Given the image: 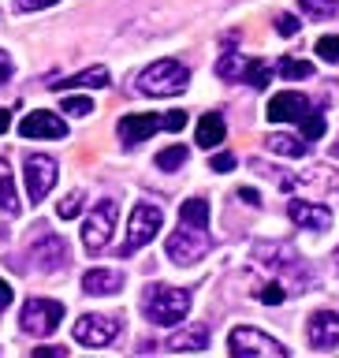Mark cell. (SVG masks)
<instances>
[{
  "mask_svg": "<svg viewBox=\"0 0 339 358\" xmlns=\"http://www.w3.org/2000/svg\"><path fill=\"white\" fill-rule=\"evenodd\" d=\"M190 83V67L183 60H172V56H164V60H157L150 64L145 71L138 75V94L142 97H175V94H183Z\"/></svg>",
  "mask_w": 339,
  "mask_h": 358,
  "instance_id": "cell-1",
  "label": "cell"
},
{
  "mask_svg": "<svg viewBox=\"0 0 339 358\" xmlns=\"http://www.w3.org/2000/svg\"><path fill=\"white\" fill-rule=\"evenodd\" d=\"M257 262H265L276 276H284L291 287H313V276H310V265L298 257V250L291 243H257L254 250Z\"/></svg>",
  "mask_w": 339,
  "mask_h": 358,
  "instance_id": "cell-2",
  "label": "cell"
},
{
  "mask_svg": "<svg viewBox=\"0 0 339 358\" xmlns=\"http://www.w3.org/2000/svg\"><path fill=\"white\" fill-rule=\"evenodd\" d=\"M190 310V291L187 287H168L153 284L145 287V317L153 324H179Z\"/></svg>",
  "mask_w": 339,
  "mask_h": 358,
  "instance_id": "cell-3",
  "label": "cell"
},
{
  "mask_svg": "<svg viewBox=\"0 0 339 358\" xmlns=\"http://www.w3.org/2000/svg\"><path fill=\"white\" fill-rule=\"evenodd\" d=\"M161 224H164L161 206H157V201H138L131 213V220H127V239L120 246V257H131V254H138L145 243H153V235L161 231Z\"/></svg>",
  "mask_w": 339,
  "mask_h": 358,
  "instance_id": "cell-4",
  "label": "cell"
},
{
  "mask_svg": "<svg viewBox=\"0 0 339 358\" xmlns=\"http://www.w3.org/2000/svg\"><path fill=\"white\" fill-rule=\"evenodd\" d=\"M116 217H120V209H116V201H97L94 213L82 220V246H86V254H101V250H108V243H112V231H116Z\"/></svg>",
  "mask_w": 339,
  "mask_h": 358,
  "instance_id": "cell-5",
  "label": "cell"
},
{
  "mask_svg": "<svg viewBox=\"0 0 339 358\" xmlns=\"http://www.w3.org/2000/svg\"><path fill=\"white\" fill-rule=\"evenodd\" d=\"M228 351L231 355H243V358H273L287 355V347L273 340V336H265L261 329H254V324H239V329H231L228 336Z\"/></svg>",
  "mask_w": 339,
  "mask_h": 358,
  "instance_id": "cell-6",
  "label": "cell"
},
{
  "mask_svg": "<svg viewBox=\"0 0 339 358\" xmlns=\"http://www.w3.org/2000/svg\"><path fill=\"white\" fill-rule=\"evenodd\" d=\"M205 254H209V231L205 228L179 224V231L168 235V257L175 265H198Z\"/></svg>",
  "mask_w": 339,
  "mask_h": 358,
  "instance_id": "cell-7",
  "label": "cell"
},
{
  "mask_svg": "<svg viewBox=\"0 0 339 358\" xmlns=\"http://www.w3.org/2000/svg\"><path fill=\"white\" fill-rule=\"evenodd\" d=\"M60 321H64V302H56V299H27V306L19 313L22 332H30V336H49Z\"/></svg>",
  "mask_w": 339,
  "mask_h": 358,
  "instance_id": "cell-8",
  "label": "cell"
},
{
  "mask_svg": "<svg viewBox=\"0 0 339 358\" xmlns=\"http://www.w3.org/2000/svg\"><path fill=\"white\" fill-rule=\"evenodd\" d=\"M123 332V321L112 313H86L75 321V343L82 347H108Z\"/></svg>",
  "mask_w": 339,
  "mask_h": 358,
  "instance_id": "cell-9",
  "label": "cell"
},
{
  "mask_svg": "<svg viewBox=\"0 0 339 358\" xmlns=\"http://www.w3.org/2000/svg\"><path fill=\"white\" fill-rule=\"evenodd\" d=\"M22 172H27V198L38 206V201L49 198V190L56 183V161L49 153H27V161H22Z\"/></svg>",
  "mask_w": 339,
  "mask_h": 358,
  "instance_id": "cell-10",
  "label": "cell"
},
{
  "mask_svg": "<svg viewBox=\"0 0 339 358\" xmlns=\"http://www.w3.org/2000/svg\"><path fill=\"white\" fill-rule=\"evenodd\" d=\"M30 262L41 268V273H60V268L71 262V250H67V239L60 235H45L41 243L30 246Z\"/></svg>",
  "mask_w": 339,
  "mask_h": 358,
  "instance_id": "cell-11",
  "label": "cell"
},
{
  "mask_svg": "<svg viewBox=\"0 0 339 358\" xmlns=\"http://www.w3.org/2000/svg\"><path fill=\"white\" fill-rule=\"evenodd\" d=\"M19 134H22V138H67V123L56 116V112L34 108V112L22 116Z\"/></svg>",
  "mask_w": 339,
  "mask_h": 358,
  "instance_id": "cell-12",
  "label": "cell"
},
{
  "mask_svg": "<svg viewBox=\"0 0 339 358\" xmlns=\"http://www.w3.org/2000/svg\"><path fill=\"white\" fill-rule=\"evenodd\" d=\"M310 347L313 351H336L339 347V313L336 310H317L306 324Z\"/></svg>",
  "mask_w": 339,
  "mask_h": 358,
  "instance_id": "cell-13",
  "label": "cell"
},
{
  "mask_svg": "<svg viewBox=\"0 0 339 358\" xmlns=\"http://www.w3.org/2000/svg\"><path fill=\"white\" fill-rule=\"evenodd\" d=\"M157 131H161V116L157 112H131V116L120 120V142L123 145H138Z\"/></svg>",
  "mask_w": 339,
  "mask_h": 358,
  "instance_id": "cell-14",
  "label": "cell"
},
{
  "mask_svg": "<svg viewBox=\"0 0 339 358\" xmlns=\"http://www.w3.org/2000/svg\"><path fill=\"white\" fill-rule=\"evenodd\" d=\"M291 220L298 224V228H310V231H329L332 228V209L329 206H317V201H291L287 206Z\"/></svg>",
  "mask_w": 339,
  "mask_h": 358,
  "instance_id": "cell-15",
  "label": "cell"
},
{
  "mask_svg": "<svg viewBox=\"0 0 339 358\" xmlns=\"http://www.w3.org/2000/svg\"><path fill=\"white\" fill-rule=\"evenodd\" d=\"M302 112H310V101L302 94H276L268 101V120L273 123H295Z\"/></svg>",
  "mask_w": 339,
  "mask_h": 358,
  "instance_id": "cell-16",
  "label": "cell"
},
{
  "mask_svg": "<svg viewBox=\"0 0 339 358\" xmlns=\"http://www.w3.org/2000/svg\"><path fill=\"white\" fill-rule=\"evenodd\" d=\"M82 291L86 295H116V291H123V273H116V268H89L82 276Z\"/></svg>",
  "mask_w": 339,
  "mask_h": 358,
  "instance_id": "cell-17",
  "label": "cell"
},
{
  "mask_svg": "<svg viewBox=\"0 0 339 358\" xmlns=\"http://www.w3.org/2000/svg\"><path fill=\"white\" fill-rule=\"evenodd\" d=\"M224 134H228V127H224V112H205V116L198 120V145L201 150H212V145L224 142Z\"/></svg>",
  "mask_w": 339,
  "mask_h": 358,
  "instance_id": "cell-18",
  "label": "cell"
},
{
  "mask_svg": "<svg viewBox=\"0 0 339 358\" xmlns=\"http://www.w3.org/2000/svg\"><path fill=\"white\" fill-rule=\"evenodd\" d=\"M209 347V329L205 324H187L183 332H175L172 340H168V351H205Z\"/></svg>",
  "mask_w": 339,
  "mask_h": 358,
  "instance_id": "cell-19",
  "label": "cell"
},
{
  "mask_svg": "<svg viewBox=\"0 0 339 358\" xmlns=\"http://www.w3.org/2000/svg\"><path fill=\"white\" fill-rule=\"evenodd\" d=\"M0 209H4L8 217H15V213H19L15 176H11V164H8V157H0Z\"/></svg>",
  "mask_w": 339,
  "mask_h": 358,
  "instance_id": "cell-20",
  "label": "cell"
},
{
  "mask_svg": "<svg viewBox=\"0 0 339 358\" xmlns=\"http://www.w3.org/2000/svg\"><path fill=\"white\" fill-rule=\"evenodd\" d=\"M56 86H60V90H78V86L101 90V86H108V67L94 64V67H86V71H78V75H71V78H64V83H56Z\"/></svg>",
  "mask_w": 339,
  "mask_h": 358,
  "instance_id": "cell-21",
  "label": "cell"
},
{
  "mask_svg": "<svg viewBox=\"0 0 339 358\" xmlns=\"http://www.w3.org/2000/svg\"><path fill=\"white\" fill-rule=\"evenodd\" d=\"M179 224H190V228H209V201L205 198H187L183 209H179Z\"/></svg>",
  "mask_w": 339,
  "mask_h": 358,
  "instance_id": "cell-22",
  "label": "cell"
},
{
  "mask_svg": "<svg viewBox=\"0 0 339 358\" xmlns=\"http://www.w3.org/2000/svg\"><path fill=\"white\" fill-rule=\"evenodd\" d=\"M239 83L254 86V90H265L268 83H273V64H265V60H246Z\"/></svg>",
  "mask_w": 339,
  "mask_h": 358,
  "instance_id": "cell-23",
  "label": "cell"
},
{
  "mask_svg": "<svg viewBox=\"0 0 339 358\" xmlns=\"http://www.w3.org/2000/svg\"><path fill=\"white\" fill-rule=\"evenodd\" d=\"M324 131H329V123H324V112H302L298 116V134H302V142H317L324 138Z\"/></svg>",
  "mask_w": 339,
  "mask_h": 358,
  "instance_id": "cell-24",
  "label": "cell"
},
{
  "mask_svg": "<svg viewBox=\"0 0 339 358\" xmlns=\"http://www.w3.org/2000/svg\"><path fill=\"white\" fill-rule=\"evenodd\" d=\"M250 168H254V172H261V176H268V179H276V187H280V190H295V187L302 183L298 176L284 172V168H273V164H265V161H250Z\"/></svg>",
  "mask_w": 339,
  "mask_h": 358,
  "instance_id": "cell-25",
  "label": "cell"
},
{
  "mask_svg": "<svg viewBox=\"0 0 339 358\" xmlns=\"http://www.w3.org/2000/svg\"><path fill=\"white\" fill-rule=\"evenodd\" d=\"M187 145H164L161 153H157V168L161 172H175V168H183L187 164Z\"/></svg>",
  "mask_w": 339,
  "mask_h": 358,
  "instance_id": "cell-26",
  "label": "cell"
},
{
  "mask_svg": "<svg viewBox=\"0 0 339 358\" xmlns=\"http://www.w3.org/2000/svg\"><path fill=\"white\" fill-rule=\"evenodd\" d=\"M268 150L280 157H302L306 153V142L291 138V134H268Z\"/></svg>",
  "mask_w": 339,
  "mask_h": 358,
  "instance_id": "cell-27",
  "label": "cell"
},
{
  "mask_svg": "<svg viewBox=\"0 0 339 358\" xmlns=\"http://www.w3.org/2000/svg\"><path fill=\"white\" fill-rule=\"evenodd\" d=\"M276 71L284 75V78H291V83H298V78H310L313 75V64L298 60V56H284V60L276 64Z\"/></svg>",
  "mask_w": 339,
  "mask_h": 358,
  "instance_id": "cell-28",
  "label": "cell"
},
{
  "mask_svg": "<svg viewBox=\"0 0 339 358\" xmlns=\"http://www.w3.org/2000/svg\"><path fill=\"white\" fill-rule=\"evenodd\" d=\"M298 8L306 19H332L339 11V0H298Z\"/></svg>",
  "mask_w": 339,
  "mask_h": 358,
  "instance_id": "cell-29",
  "label": "cell"
},
{
  "mask_svg": "<svg viewBox=\"0 0 339 358\" xmlns=\"http://www.w3.org/2000/svg\"><path fill=\"white\" fill-rule=\"evenodd\" d=\"M243 64H246V60H239L235 52H224V56H220V64H217V75L224 78V83H239Z\"/></svg>",
  "mask_w": 339,
  "mask_h": 358,
  "instance_id": "cell-30",
  "label": "cell"
},
{
  "mask_svg": "<svg viewBox=\"0 0 339 358\" xmlns=\"http://www.w3.org/2000/svg\"><path fill=\"white\" fill-rule=\"evenodd\" d=\"M82 201H86V190H71L60 206H56V217L60 220H71V217H78V209H82Z\"/></svg>",
  "mask_w": 339,
  "mask_h": 358,
  "instance_id": "cell-31",
  "label": "cell"
},
{
  "mask_svg": "<svg viewBox=\"0 0 339 358\" xmlns=\"http://www.w3.org/2000/svg\"><path fill=\"white\" fill-rule=\"evenodd\" d=\"M284 295H287V287L280 284V280H273V284H265L261 291H257V299L268 302V306H280V302H284Z\"/></svg>",
  "mask_w": 339,
  "mask_h": 358,
  "instance_id": "cell-32",
  "label": "cell"
},
{
  "mask_svg": "<svg viewBox=\"0 0 339 358\" xmlns=\"http://www.w3.org/2000/svg\"><path fill=\"white\" fill-rule=\"evenodd\" d=\"M64 112L67 116H86V112H94V97H64Z\"/></svg>",
  "mask_w": 339,
  "mask_h": 358,
  "instance_id": "cell-33",
  "label": "cell"
},
{
  "mask_svg": "<svg viewBox=\"0 0 339 358\" xmlns=\"http://www.w3.org/2000/svg\"><path fill=\"white\" fill-rule=\"evenodd\" d=\"M317 56H321V60H339V34H332V38H321L317 41Z\"/></svg>",
  "mask_w": 339,
  "mask_h": 358,
  "instance_id": "cell-34",
  "label": "cell"
},
{
  "mask_svg": "<svg viewBox=\"0 0 339 358\" xmlns=\"http://www.w3.org/2000/svg\"><path fill=\"white\" fill-rule=\"evenodd\" d=\"M276 30L284 34V38H295V34H298V19H295V15H284V11H280V15H276Z\"/></svg>",
  "mask_w": 339,
  "mask_h": 358,
  "instance_id": "cell-35",
  "label": "cell"
},
{
  "mask_svg": "<svg viewBox=\"0 0 339 358\" xmlns=\"http://www.w3.org/2000/svg\"><path fill=\"white\" fill-rule=\"evenodd\" d=\"M183 123H187V112H164V116H161V127L164 131H183Z\"/></svg>",
  "mask_w": 339,
  "mask_h": 358,
  "instance_id": "cell-36",
  "label": "cell"
},
{
  "mask_svg": "<svg viewBox=\"0 0 339 358\" xmlns=\"http://www.w3.org/2000/svg\"><path fill=\"white\" fill-rule=\"evenodd\" d=\"M235 164H239L235 153H217L212 157V172H235Z\"/></svg>",
  "mask_w": 339,
  "mask_h": 358,
  "instance_id": "cell-37",
  "label": "cell"
},
{
  "mask_svg": "<svg viewBox=\"0 0 339 358\" xmlns=\"http://www.w3.org/2000/svg\"><path fill=\"white\" fill-rule=\"evenodd\" d=\"M49 4H56V0H19V11H41V8H49Z\"/></svg>",
  "mask_w": 339,
  "mask_h": 358,
  "instance_id": "cell-38",
  "label": "cell"
},
{
  "mask_svg": "<svg viewBox=\"0 0 339 358\" xmlns=\"http://www.w3.org/2000/svg\"><path fill=\"white\" fill-rule=\"evenodd\" d=\"M8 78H11V56L0 49V83H8Z\"/></svg>",
  "mask_w": 339,
  "mask_h": 358,
  "instance_id": "cell-39",
  "label": "cell"
},
{
  "mask_svg": "<svg viewBox=\"0 0 339 358\" xmlns=\"http://www.w3.org/2000/svg\"><path fill=\"white\" fill-rule=\"evenodd\" d=\"M239 198H243V201H250V206H261V194H257L254 187H246V190H239Z\"/></svg>",
  "mask_w": 339,
  "mask_h": 358,
  "instance_id": "cell-40",
  "label": "cell"
},
{
  "mask_svg": "<svg viewBox=\"0 0 339 358\" xmlns=\"http://www.w3.org/2000/svg\"><path fill=\"white\" fill-rule=\"evenodd\" d=\"M34 355H52V358H67V347H38Z\"/></svg>",
  "mask_w": 339,
  "mask_h": 358,
  "instance_id": "cell-41",
  "label": "cell"
},
{
  "mask_svg": "<svg viewBox=\"0 0 339 358\" xmlns=\"http://www.w3.org/2000/svg\"><path fill=\"white\" fill-rule=\"evenodd\" d=\"M0 306H11V287L0 280Z\"/></svg>",
  "mask_w": 339,
  "mask_h": 358,
  "instance_id": "cell-42",
  "label": "cell"
},
{
  "mask_svg": "<svg viewBox=\"0 0 339 358\" xmlns=\"http://www.w3.org/2000/svg\"><path fill=\"white\" fill-rule=\"evenodd\" d=\"M8 127H11V112H8V108H0V134H4Z\"/></svg>",
  "mask_w": 339,
  "mask_h": 358,
  "instance_id": "cell-43",
  "label": "cell"
},
{
  "mask_svg": "<svg viewBox=\"0 0 339 358\" xmlns=\"http://www.w3.org/2000/svg\"><path fill=\"white\" fill-rule=\"evenodd\" d=\"M332 265H336V273H339V246L332 250Z\"/></svg>",
  "mask_w": 339,
  "mask_h": 358,
  "instance_id": "cell-44",
  "label": "cell"
},
{
  "mask_svg": "<svg viewBox=\"0 0 339 358\" xmlns=\"http://www.w3.org/2000/svg\"><path fill=\"white\" fill-rule=\"evenodd\" d=\"M332 157H336V161H339V138L332 142Z\"/></svg>",
  "mask_w": 339,
  "mask_h": 358,
  "instance_id": "cell-45",
  "label": "cell"
}]
</instances>
